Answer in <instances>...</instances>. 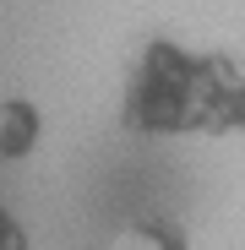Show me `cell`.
Wrapping results in <instances>:
<instances>
[{"mask_svg":"<svg viewBox=\"0 0 245 250\" xmlns=\"http://www.w3.org/2000/svg\"><path fill=\"white\" fill-rule=\"evenodd\" d=\"M131 131H229L245 125V76L218 55L153 49L126 98Z\"/></svg>","mask_w":245,"mask_h":250,"instance_id":"1","label":"cell"},{"mask_svg":"<svg viewBox=\"0 0 245 250\" xmlns=\"http://www.w3.org/2000/svg\"><path fill=\"white\" fill-rule=\"evenodd\" d=\"M33 136H38V114H33V104H6V125H0V152H27L33 147Z\"/></svg>","mask_w":245,"mask_h":250,"instance_id":"3","label":"cell"},{"mask_svg":"<svg viewBox=\"0 0 245 250\" xmlns=\"http://www.w3.org/2000/svg\"><path fill=\"white\" fill-rule=\"evenodd\" d=\"M0 250H27V234L11 212H0Z\"/></svg>","mask_w":245,"mask_h":250,"instance_id":"4","label":"cell"},{"mask_svg":"<svg viewBox=\"0 0 245 250\" xmlns=\"http://www.w3.org/2000/svg\"><path fill=\"white\" fill-rule=\"evenodd\" d=\"M109 250H185V234L169 229V223H131L120 229Z\"/></svg>","mask_w":245,"mask_h":250,"instance_id":"2","label":"cell"}]
</instances>
